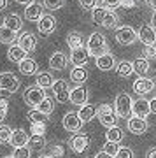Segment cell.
Masks as SVG:
<instances>
[{"label":"cell","instance_id":"6da1fadb","mask_svg":"<svg viewBox=\"0 0 156 158\" xmlns=\"http://www.w3.org/2000/svg\"><path fill=\"white\" fill-rule=\"evenodd\" d=\"M86 49L89 51L91 56H95V58H100L102 55L109 53V51H107V40H105V37H104V34L95 32V34L89 35L88 42H86Z\"/></svg>","mask_w":156,"mask_h":158},{"label":"cell","instance_id":"7a4b0ae2","mask_svg":"<svg viewBox=\"0 0 156 158\" xmlns=\"http://www.w3.org/2000/svg\"><path fill=\"white\" fill-rule=\"evenodd\" d=\"M96 116H98L100 123L104 125L107 130L117 127L119 116L116 114V109L112 107L111 104H102V106H98V107H96Z\"/></svg>","mask_w":156,"mask_h":158},{"label":"cell","instance_id":"3957f363","mask_svg":"<svg viewBox=\"0 0 156 158\" xmlns=\"http://www.w3.org/2000/svg\"><path fill=\"white\" fill-rule=\"evenodd\" d=\"M46 98H47V97H46V90H42V88L37 86V85L28 86L27 91L23 93V100L27 102V106H30L32 109H37Z\"/></svg>","mask_w":156,"mask_h":158},{"label":"cell","instance_id":"277c9868","mask_svg":"<svg viewBox=\"0 0 156 158\" xmlns=\"http://www.w3.org/2000/svg\"><path fill=\"white\" fill-rule=\"evenodd\" d=\"M132 106H133V100L128 93H119L116 97V102H114V109H116V114L119 118H126L130 113H132Z\"/></svg>","mask_w":156,"mask_h":158},{"label":"cell","instance_id":"5b68a950","mask_svg":"<svg viewBox=\"0 0 156 158\" xmlns=\"http://www.w3.org/2000/svg\"><path fill=\"white\" fill-rule=\"evenodd\" d=\"M137 39H139V34H137L132 27H128V25H123V27H119V28L116 30V40L121 46L133 44Z\"/></svg>","mask_w":156,"mask_h":158},{"label":"cell","instance_id":"8992f818","mask_svg":"<svg viewBox=\"0 0 156 158\" xmlns=\"http://www.w3.org/2000/svg\"><path fill=\"white\" fill-rule=\"evenodd\" d=\"M19 88V79L14 76L12 72H2L0 74V90L14 93Z\"/></svg>","mask_w":156,"mask_h":158},{"label":"cell","instance_id":"52a82bcc","mask_svg":"<svg viewBox=\"0 0 156 158\" xmlns=\"http://www.w3.org/2000/svg\"><path fill=\"white\" fill-rule=\"evenodd\" d=\"M53 91H55V100L58 104H67V102H70V90H68L67 81L58 79L55 83V86H53Z\"/></svg>","mask_w":156,"mask_h":158},{"label":"cell","instance_id":"ba28073f","mask_svg":"<svg viewBox=\"0 0 156 158\" xmlns=\"http://www.w3.org/2000/svg\"><path fill=\"white\" fill-rule=\"evenodd\" d=\"M61 125H63V128L67 130V132H79V130L83 128V119L79 118L77 113H74V111H68L65 116H63V121H61Z\"/></svg>","mask_w":156,"mask_h":158},{"label":"cell","instance_id":"9c48e42d","mask_svg":"<svg viewBox=\"0 0 156 158\" xmlns=\"http://www.w3.org/2000/svg\"><path fill=\"white\" fill-rule=\"evenodd\" d=\"M139 40L146 48L156 44V30L151 27V25H142L139 30Z\"/></svg>","mask_w":156,"mask_h":158},{"label":"cell","instance_id":"30bf717a","mask_svg":"<svg viewBox=\"0 0 156 158\" xmlns=\"http://www.w3.org/2000/svg\"><path fill=\"white\" fill-rule=\"evenodd\" d=\"M132 113H133V116H137V118L146 119V116L151 114V102L147 100V98H137V100H133Z\"/></svg>","mask_w":156,"mask_h":158},{"label":"cell","instance_id":"8fae6325","mask_svg":"<svg viewBox=\"0 0 156 158\" xmlns=\"http://www.w3.org/2000/svg\"><path fill=\"white\" fill-rule=\"evenodd\" d=\"M89 60V51L86 48H77V49L70 51V62H72L74 67H84Z\"/></svg>","mask_w":156,"mask_h":158},{"label":"cell","instance_id":"7c38bea8","mask_svg":"<svg viewBox=\"0 0 156 158\" xmlns=\"http://www.w3.org/2000/svg\"><path fill=\"white\" fill-rule=\"evenodd\" d=\"M68 146L74 153H83L86 148L89 146V135L88 134H76V135L70 139Z\"/></svg>","mask_w":156,"mask_h":158},{"label":"cell","instance_id":"4fadbf2b","mask_svg":"<svg viewBox=\"0 0 156 158\" xmlns=\"http://www.w3.org/2000/svg\"><path fill=\"white\" fill-rule=\"evenodd\" d=\"M88 90L84 88V86H76L70 90V104L74 106H86V102H88Z\"/></svg>","mask_w":156,"mask_h":158},{"label":"cell","instance_id":"5bb4252c","mask_svg":"<svg viewBox=\"0 0 156 158\" xmlns=\"http://www.w3.org/2000/svg\"><path fill=\"white\" fill-rule=\"evenodd\" d=\"M154 88H156L154 81H151V79H147V77H139L133 83V91L137 95H147V93H151Z\"/></svg>","mask_w":156,"mask_h":158},{"label":"cell","instance_id":"9a60e30c","mask_svg":"<svg viewBox=\"0 0 156 158\" xmlns=\"http://www.w3.org/2000/svg\"><path fill=\"white\" fill-rule=\"evenodd\" d=\"M46 14H42V6H40L39 2H34V4H30V6L25 7V18H27L28 21H37L39 23Z\"/></svg>","mask_w":156,"mask_h":158},{"label":"cell","instance_id":"2e32d148","mask_svg":"<svg viewBox=\"0 0 156 158\" xmlns=\"http://www.w3.org/2000/svg\"><path fill=\"white\" fill-rule=\"evenodd\" d=\"M37 28L42 35H49L51 32H55L56 28V18L51 16V14H46L39 23H37Z\"/></svg>","mask_w":156,"mask_h":158},{"label":"cell","instance_id":"e0dca14e","mask_svg":"<svg viewBox=\"0 0 156 158\" xmlns=\"http://www.w3.org/2000/svg\"><path fill=\"white\" fill-rule=\"evenodd\" d=\"M147 121H146L144 118H137V116H132V118H128V130L132 132V134H144L146 130H147Z\"/></svg>","mask_w":156,"mask_h":158},{"label":"cell","instance_id":"ac0fdd59","mask_svg":"<svg viewBox=\"0 0 156 158\" xmlns=\"http://www.w3.org/2000/svg\"><path fill=\"white\" fill-rule=\"evenodd\" d=\"M67 56H65V53H61V51H55L49 58V67L53 70H63V69L67 67Z\"/></svg>","mask_w":156,"mask_h":158},{"label":"cell","instance_id":"d6986e66","mask_svg":"<svg viewBox=\"0 0 156 158\" xmlns=\"http://www.w3.org/2000/svg\"><path fill=\"white\" fill-rule=\"evenodd\" d=\"M18 46H21L27 53H30V51H34L35 46H37V37H35L34 34L25 32L23 35H19V39H18Z\"/></svg>","mask_w":156,"mask_h":158},{"label":"cell","instance_id":"ffe728a7","mask_svg":"<svg viewBox=\"0 0 156 158\" xmlns=\"http://www.w3.org/2000/svg\"><path fill=\"white\" fill-rule=\"evenodd\" d=\"M7 58H9V60H11V62H14V63H18V65H19V63L21 62H25V60H27V51L23 49L21 46H11V48H9V51H7Z\"/></svg>","mask_w":156,"mask_h":158},{"label":"cell","instance_id":"44dd1931","mask_svg":"<svg viewBox=\"0 0 156 158\" xmlns=\"http://www.w3.org/2000/svg\"><path fill=\"white\" fill-rule=\"evenodd\" d=\"M96 67L100 69V70H104V72H109V70H112L114 67H117L116 58L112 56L111 53H105V55H102L100 58H96Z\"/></svg>","mask_w":156,"mask_h":158},{"label":"cell","instance_id":"7402d4cb","mask_svg":"<svg viewBox=\"0 0 156 158\" xmlns=\"http://www.w3.org/2000/svg\"><path fill=\"white\" fill-rule=\"evenodd\" d=\"M28 139H30V135H28L25 130L18 128L12 132V139H11V146H14V149L16 148H25L28 146Z\"/></svg>","mask_w":156,"mask_h":158},{"label":"cell","instance_id":"603a6c76","mask_svg":"<svg viewBox=\"0 0 156 158\" xmlns=\"http://www.w3.org/2000/svg\"><path fill=\"white\" fill-rule=\"evenodd\" d=\"M88 74L89 72L84 67H74L72 70H70V79H72L77 86H83V83L88 81Z\"/></svg>","mask_w":156,"mask_h":158},{"label":"cell","instance_id":"cb8c5ba5","mask_svg":"<svg viewBox=\"0 0 156 158\" xmlns=\"http://www.w3.org/2000/svg\"><path fill=\"white\" fill-rule=\"evenodd\" d=\"M4 27H7L9 30H12V32H18V30H21L23 27V21L21 18L18 16V14H7L6 18H4Z\"/></svg>","mask_w":156,"mask_h":158},{"label":"cell","instance_id":"d4e9b609","mask_svg":"<svg viewBox=\"0 0 156 158\" xmlns=\"http://www.w3.org/2000/svg\"><path fill=\"white\" fill-rule=\"evenodd\" d=\"M77 114H79V118L83 119V123H88V121H91L96 116V107L93 104H86V106H83L77 111Z\"/></svg>","mask_w":156,"mask_h":158},{"label":"cell","instance_id":"484cf974","mask_svg":"<svg viewBox=\"0 0 156 158\" xmlns=\"http://www.w3.org/2000/svg\"><path fill=\"white\" fill-rule=\"evenodd\" d=\"M46 137L44 135H39V134H32L30 139H28V148L30 149H34V151H40V149H44L46 148Z\"/></svg>","mask_w":156,"mask_h":158},{"label":"cell","instance_id":"4316f807","mask_svg":"<svg viewBox=\"0 0 156 158\" xmlns=\"http://www.w3.org/2000/svg\"><path fill=\"white\" fill-rule=\"evenodd\" d=\"M55 79H53V76H51L49 72H39L37 74V83L35 85L40 86L42 90H46V88H53L55 86Z\"/></svg>","mask_w":156,"mask_h":158},{"label":"cell","instance_id":"83f0119b","mask_svg":"<svg viewBox=\"0 0 156 158\" xmlns=\"http://www.w3.org/2000/svg\"><path fill=\"white\" fill-rule=\"evenodd\" d=\"M18 67H19V72L25 74V76H34V74L37 72V62L32 60V58H27V60L21 62Z\"/></svg>","mask_w":156,"mask_h":158},{"label":"cell","instance_id":"f1b7e54d","mask_svg":"<svg viewBox=\"0 0 156 158\" xmlns=\"http://www.w3.org/2000/svg\"><path fill=\"white\" fill-rule=\"evenodd\" d=\"M147 70H149V60L147 58L140 56L133 62V72L139 74V77H144V74H147Z\"/></svg>","mask_w":156,"mask_h":158},{"label":"cell","instance_id":"f546056e","mask_svg":"<svg viewBox=\"0 0 156 158\" xmlns=\"http://www.w3.org/2000/svg\"><path fill=\"white\" fill-rule=\"evenodd\" d=\"M19 39L16 35V32H12V30H9L7 27H0V42H4V44H14V40Z\"/></svg>","mask_w":156,"mask_h":158},{"label":"cell","instance_id":"4dcf8cb0","mask_svg":"<svg viewBox=\"0 0 156 158\" xmlns=\"http://www.w3.org/2000/svg\"><path fill=\"white\" fill-rule=\"evenodd\" d=\"M123 137H125V134H123V130L119 128V127L109 128V130L105 132L107 142H114V144H117V142H121V141H123Z\"/></svg>","mask_w":156,"mask_h":158},{"label":"cell","instance_id":"1f68e13d","mask_svg":"<svg viewBox=\"0 0 156 158\" xmlns=\"http://www.w3.org/2000/svg\"><path fill=\"white\" fill-rule=\"evenodd\" d=\"M28 119H30V123L32 125H44L47 123V116H44V114L40 113V111H37V109H30V113L27 114Z\"/></svg>","mask_w":156,"mask_h":158},{"label":"cell","instance_id":"d6a6232c","mask_svg":"<svg viewBox=\"0 0 156 158\" xmlns=\"http://www.w3.org/2000/svg\"><path fill=\"white\" fill-rule=\"evenodd\" d=\"M116 74L119 76V77H128L130 74H133V63H132V62H126V60H123L121 63H117Z\"/></svg>","mask_w":156,"mask_h":158},{"label":"cell","instance_id":"836d02e7","mask_svg":"<svg viewBox=\"0 0 156 158\" xmlns=\"http://www.w3.org/2000/svg\"><path fill=\"white\" fill-rule=\"evenodd\" d=\"M67 46L70 48V51L81 48V46H83V37H81V34H77V32H70V34L67 35Z\"/></svg>","mask_w":156,"mask_h":158},{"label":"cell","instance_id":"e575fe53","mask_svg":"<svg viewBox=\"0 0 156 158\" xmlns=\"http://www.w3.org/2000/svg\"><path fill=\"white\" fill-rule=\"evenodd\" d=\"M12 132L7 125H0V144H11V139H12Z\"/></svg>","mask_w":156,"mask_h":158},{"label":"cell","instance_id":"d590c367","mask_svg":"<svg viewBox=\"0 0 156 158\" xmlns=\"http://www.w3.org/2000/svg\"><path fill=\"white\" fill-rule=\"evenodd\" d=\"M53 109H55V100L47 97V98H46L42 104H40L39 107H37V111H40V113L44 114V116H49V114L53 113Z\"/></svg>","mask_w":156,"mask_h":158},{"label":"cell","instance_id":"8d00e7d4","mask_svg":"<svg viewBox=\"0 0 156 158\" xmlns=\"http://www.w3.org/2000/svg\"><path fill=\"white\" fill-rule=\"evenodd\" d=\"M107 9H104V7H96L95 11H93V21L96 23V25H104V19H105V16H107Z\"/></svg>","mask_w":156,"mask_h":158},{"label":"cell","instance_id":"74e56055","mask_svg":"<svg viewBox=\"0 0 156 158\" xmlns=\"http://www.w3.org/2000/svg\"><path fill=\"white\" fill-rule=\"evenodd\" d=\"M102 27H105V28H116L117 27V16L112 11H109L107 12V16H105V19H104V25H102ZM117 28H119V27H117Z\"/></svg>","mask_w":156,"mask_h":158},{"label":"cell","instance_id":"f35d334b","mask_svg":"<svg viewBox=\"0 0 156 158\" xmlns=\"http://www.w3.org/2000/svg\"><path fill=\"white\" fill-rule=\"evenodd\" d=\"M67 2L65 0H46V2H42V7H46V9H49V11H56V9H61V7L65 6Z\"/></svg>","mask_w":156,"mask_h":158},{"label":"cell","instance_id":"ab89813d","mask_svg":"<svg viewBox=\"0 0 156 158\" xmlns=\"http://www.w3.org/2000/svg\"><path fill=\"white\" fill-rule=\"evenodd\" d=\"M123 0H112V2H109V0H104V2H98V6L104 7V9H107V11H112L114 12V9H117V7H121Z\"/></svg>","mask_w":156,"mask_h":158},{"label":"cell","instance_id":"60d3db41","mask_svg":"<svg viewBox=\"0 0 156 158\" xmlns=\"http://www.w3.org/2000/svg\"><path fill=\"white\" fill-rule=\"evenodd\" d=\"M102 151H105L107 155H111V156L116 158L117 151H119V146H117V144H114V142H105V144H104V149H102Z\"/></svg>","mask_w":156,"mask_h":158},{"label":"cell","instance_id":"b9f144b4","mask_svg":"<svg viewBox=\"0 0 156 158\" xmlns=\"http://www.w3.org/2000/svg\"><path fill=\"white\" fill-rule=\"evenodd\" d=\"M30 148L25 146V148H16L14 149V153H12V156L14 158H30Z\"/></svg>","mask_w":156,"mask_h":158},{"label":"cell","instance_id":"7bdbcfd3","mask_svg":"<svg viewBox=\"0 0 156 158\" xmlns=\"http://www.w3.org/2000/svg\"><path fill=\"white\" fill-rule=\"evenodd\" d=\"M79 6L83 7V9H88V11H95L96 7H98V2L96 0H81Z\"/></svg>","mask_w":156,"mask_h":158},{"label":"cell","instance_id":"ee69618b","mask_svg":"<svg viewBox=\"0 0 156 158\" xmlns=\"http://www.w3.org/2000/svg\"><path fill=\"white\" fill-rule=\"evenodd\" d=\"M116 158H133V151L130 148H119Z\"/></svg>","mask_w":156,"mask_h":158},{"label":"cell","instance_id":"f6af8a7d","mask_svg":"<svg viewBox=\"0 0 156 158\" xmlns=\"http://www.w3.org/2000/svg\"><path fill=\"white\" fill-rule=\"evenodd\" d=\"M144 58L147 60H156V46H149L144 49Z\"/></svg>","mask_w":156,"mask_h":158},{"label":"cell","instance_id":"bcb514c9","mask_svg":"<svg viewBox=\"0 0 156 158\" xmlns=\"http://www.w3.org/2000/svg\"><path fill=\"white\" fill-rule=\"evenodd\" d=\"M7 100H4V98H0V121H4L7 116Z\"/></svg>","mask_w":156,"mask_h":158},{"label":"cell","instance_id":"7dc6e473","mask_svg":"<svg viewBox=\"0 0 156 158\" xmlns=\"http://www.w3.org/2000/svg\"><path fill=\"white\" fill-rule=\"evenodd\" d=\"M51 153H53V156L55 158H60L61 155H63V148H61L60 144H55V146L51 148Z\"/></svg>","mask_w":156,"mask_h":158},{"label":"cell","instance_id":"c3c4849f","mask_svg":"<svg viewBox=\"0 0 156 158\" xmlns=\"http://www.w3.org/2000/svg\"><path fill=\"white\" fill-rule=\"evenodd\" d=\"M46 127L44 125H34V134H39V135H44Z\"/></svg>","mask_w":156,"mask_h":158},{"label":"cell","instance_id":"681fc988","mask_svg":"<svg viewBox=\"0 0 156 158\" xmlns=\"http://www.w3.org/2000/svg\"><path fill=\"white\" fill-rule=\"evenodd\" d=\"M135 4H137V2H133V0H123L121 7H125V9H130V7H135Z\"/></svg>","mask_w":156,"mask_h":158},{"label":"cell","instance_id":"f907efd6","mask_svg":"<svg viewBox=\"0 0 156 158\" xmlns=\"http://www.w3.org/2000/svg\"><path fill=\"white\" fill-rule=\"evenodd\" d=\"M146 158H156V148H151V149H147V153H146Z\"/></svg>","mask_w":156,"mask_h":158},{"label":"cell","instance_id":"816d5d0a","mask_svg":"<svg viewBox=\"0 0 156 158\" xmlns=\"http://www.w3.org/2000/svg\"><path fill=\"white\" fill-rule=\"evenodd\" d=\"M151 113H153V114H156V95L154 97H153V98H151Z\"/></svg>","mask_w":156,"mask_h":158},{"label":"cell","instance_id":"f5cc1de1","mask_svg":"<svg viewBox=\"0 0 156 158\" xmlns=\"http://www.w3.org/2000/svg\"><path fill=\"white\" fill-rule=\"evenodd\" d=\"M95 158H114V156H111V155H107L105 151H98L95 155Z\"/></svg>","mask_w":156,"mask_h":158},{"label":"cell","instance_id":"db71d44e","mask_svg":"<svg viewBox=\"0 0 156 158\" xmlns=\"http://www.w3.org/2000/svg\"><path fill=\"white\" fill-rule=\"evenodd\" d=\"M7 6H9V2H7V0H0V11H4Z\"/></svg>","mask_w":156,"mask_h":158},{"label":"cell","instance_id":"11a10c76","mask_svg":"<svg viewBox=\"0 0 156 158\" xmlns=\"http://www.w3.org/2000/svg\"><path fill=\"white\" fill-rule=\"evenodd\" d=\"M147 6H149L151 9H153V11L156 12V0H149V2H147Z\"/></svg>","mask_w":156,"mask_h":158},{"label":"cell","instance_id":"9f6ffc18","mask_svg":"<svg viewBox=\"0 0 156 158\" xmlns=\"http://www.w3.org/2000/svg\"><path fill=\"white\" fill-rule=\"evenodd\" d=\"M151 27L156 30V12H153V19H151Z\"/></svg>","mask_w":156,"mask_h":158},{"label":"cell","instance_id":"6f0895ef","mask_svg":"<svg viewBox=\"0 0 156 158\" xmlns=\"http://www.w3.org/2000/svg\"><path fill=\"white\" fill-rule=\"evenodd\" d=\"M39 158H55V156H51V155H44V156H39Z\"/></svg>","mask_w":156,"mask_h":158},{"label":"cell","instance_id":"680465c9","mask_svg":"<svg viewBox=\"0 0 156 158\" xmlns=\"http://www.w3.org/2000/svg\"><path fill=\"white\" fill-rule=\"evenodd\" d=\"M4 158H14V156H12V155H9V156H4Z\"/></svg>","mask_w":156,"mask_h":158},{"label":"cell","instance_id":"91938a15","mask_svg":"<svg viewBox=\"0 0 156 158\" xmlns=\"http://www.w3.org/2000/svg\"><path fill=\"white\" fill-rule=\"evenodd\" d=\"M154 86H156V81H154Z\"/></svg>","mask_w":156,"mask_h":158}]
</instances>
